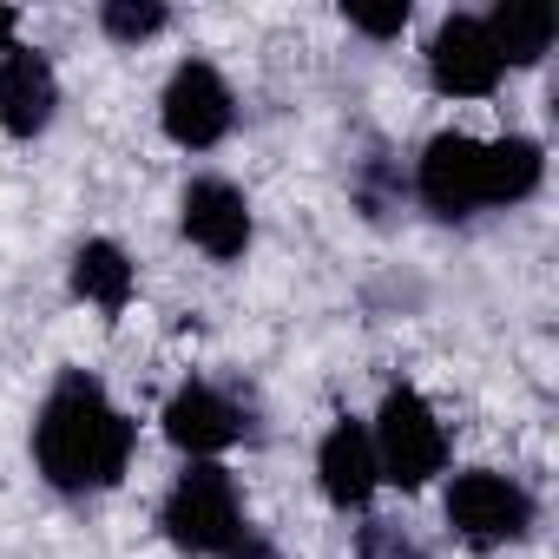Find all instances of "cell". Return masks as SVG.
Instances as JSON below:
<instances>
[{"label": "cell", "instance_id": "2", "mask_svg": "<svg viewBox=\"0 0 559 559\" xmlns=\"http://www.w3.org/2000/svg\"><path fill=\"white\" fill-rule=\"evenodd\" d=\"M158 533L185 559H224L250 533V507H243L237 474L224 461H185L171 474V487L158 493Z\"/></svg>", "mask_w": 559, "mask_h": 559}, {"label": "cell", "instance_id": "10", "mask_svg": "<svg viewBox=\"0 0 559 559\" xmlns=\"http://www.w3.org/2000/svg\"><path fill=\"white\" fill-rule=\"evenodd\" d=\"M317 493L336 507V513H369L376 493H382V474H376V448H369V421L362 415H336L317 441Z\"/></svg>", "mask_w": 559, "mask_h": 559}, {"label": "cell", "instance_id": "12", "mask_svg": "<svg viewBox=\"0 0 559 559\" xmlns=\"http://www.w3.org/2000/svg\"><path fill=\"white\" fill-rule=\"evenodd\" d=\"M67 290L86 310H99V323H119L139 304V263L119 237H80L67 257Z\"/></svg>", "mask_w": 559, "mask_h": 559}, {"label": "cell", "instance_id": "7", "mask_svg": "<svg viewBox=\"0 0 559 559\" xmlns=\"http://www.w3.org/2000/svg\"><path fill=\"white\" fill-rule=\"evenodd\" d=\"M158 428H165V441H171L185 461H224L230 448H243V441L257 435L250 408H243L224 382H211V376H185V382L165 395Z\"/></svg>", "mask_w": 559, "mask_h": 559}, {"label": "cell", "instance_id": "17", "mask_svg": "<svg viewBox=\"0 0 559 559\" xmlns=\"http://www.w3.org/2000/svg\"><path fill=\"white\" fill-rule=\"evenodd\" d=\"M356 559H435L428 552V539L415 533V526H402V520H382V513H362V526H356V546H349Z\"/></svg>", "mask_w": 559, "mask_h": 559}, {"label": "cell", "instance_id": "14", "mask_svg": "<svg viewBox=\"0 0 559 559\" xmlns=\"http://www.w3.org/2000/svg\"><path fill=\"white\" fill-rule=\"evenodd\" d=\"M546 185V145L533 132L487 139V211H520Z\"/></svg>", "mask_w": 559, "mask_h": 559}, {"label": "cell", "instance_id": "9", "mask_svg": "<svg viewBox=\"0 0 559 559\" xmlns=\"http://www.w3.org/2000/svg\"><path fill=\"white\" fill-rule=\"evenodd\" d=\"M507 80L480 14H448L435 34H428V86L441 99H493Z\"/></svg>", "mask_w": 559, "mask_h": 559}, {"label": "cell", "instance_id": "18", "mask_svg": "<svg viewBox=\"0 0 559 559\" xmlns=\"http://www.w3.org/2000/svg\"><path fill=\"white\" fill-rule=\"evenodd\" d=\"M408 21H415L408 0H389V8H343V27H349V34H362V40H376V47L402 40V34H408Z\"/></svg>", "mask_w": 559, "mask_h": 559}, {"label": "cell", "instance_id": "1", "mask_svg": "<svg viewBox=\"0 0 559 559\" xmlns=\"http://www.w3.org/2000/svg\"><path fill=\"white\" fill-rule=\"evenodd\" d=\"M27 454H34V474L67 500L112 493L132 474L139 421L132 408H119V395L93 369H60L27 421Z\"/></svg>", "mask_w": 559, "mask_h": 559}, {"label": "cell", "instance_id": "16", "mask_svg": "<svg viewBox=\"0 0 559 559\" xmlns=\"http://www.w3.org/2000/svg\"><path fill=\"white\" fill-rule=\"evenodd\" d=\"M349 198H356V211H362L369 224H389V217L402 211V198H408V178H402V165H389V158H362L356 178H349Z\"/></svg>", "mask_w": 559, "mask_h": 559}, {"label": "cell", "instance_id": "3", "mask_svg": "<svg viewBox=\"0 0 559 559\" xmlns=\"http://www.w3.org/2000/svg\"><path fill=\"white\" fill-rule=\"evenodd\" d=\"M369 448H376V474L382 487H402V493H421L448 474V421L441 408L415 389V382H389L376 415H369Z\"/></svg>", "mask_w": 559, "mask_h": 559}, {"label": "cell", "instance_id": "8", "mask_svg": "<svg viewBox=\"0 0 559 559\" xmlns=\"http://www.w3.org/2000/svg\"><path fill=\"white\" fill-rule=\"evenodd\" d=\"M178 230L191 250H204L211 263H243L250 243H257V211H250V191L224 171H198L185 178L178 191Z\"/></svg>", "mask_w": 559, "mask_h": 559}, {"label": "cell", "instance_id": "11", "mask_svg": "<svg viewBox=\"0 0 559 559\" xmlns=\"http://www.w3.org/2000/svg\"><path fill=\"white\" fill-rule=\"evenodd\" d=\"M53 119H60V73H53V60L40 47H27V40L8 47L0 53V132L34 145V139L53 132Z\"/></svg>", "mask_w": 559, "mask_h": 559}, {"label": "cell", "instance_id": "6", "mask_svg": "<svg viewBox=\"0 0 559 559\" xmlns=\"http://www.w3.org/2000/svg\"><path fill=\"white\" fill-rule=\"evenodd\" d=\"M408 198L441 217V224H467L487 211V139L474 132H435L408 171Z\"/></svg>", "mask_w": 559, "mask_h": 559}, {"label": "cell", "instance_id": "5", "mask_svg": "<svg viewBox=\"0 0 559 559\" xmlns=\"http://www.w3.org/2000/svg\"><path fill=\"white\" fill-rule=\"evenodd\" d=\"M158 126L178 152H217L237 126V93H230L224 67L204 53H185L158 86Z\"/></svg>", "mask_w": 559, "mask_h": 559}, {"label": "cell", "instance_id": "15", "mask_svg": "<svg viewBox=\"0 0 559 559\" xmlns=\"http://www.w3.org/2000/svg\"><path fill=\"white\" fill-rule=\"evenodd\" d=\"M99 34L112 40V47H145V40H158L165 27H171V8H158V0H99Z\"/></svg>", "mask_w": 559, "mask_h": 559}, {"label": "cell", "instance_id": "19", "mask_svg": "<svg viewBox=\"0 0 559 559\" xmlns=\"http://www.w3.org/2000/svg\"><path fill=\"white\" fill-rule=\"evenodd\" d=\"M224 559H290V552H284V546H276L270 533H257V526H250V533H243V539H237V546H230Z\"/></svg>", "mask_w": 559, "mask_h": 559}, {"label": "cell", "instance_id": "13", "mask_svg": "<svg viewBox=\"0 0 559 559\" xmlns=\"http://www.w3.org/2000/svg\"><path fill=\"white\" fill-rule=\"evenodd\" d=\"M480 27H487V40H493L507 73L513 67H539L552 53V40H559V14L546 8V0H493V8L480 14Z\"/></svg>", "mask_w": 559, "mask_h": 559}, {"label": "cell", "instance_id": "20", "mask_svg": "<svg viewBox=\"0 0 559 559\" xmlns=\"http://www.w3.org/2000/svg\"><path fill=\"white\" fill-rule=\"evenodd\" d=\"M21 47V8H0V53Z\"/></svg>", "mask_w": 559, "mask_h": 559}, {"label": "cell", "instance_id": "4", "mask_svg": "<svg viewBox=\"0 0 559 559\" xmlns=\"http://www.w3.org/2000/svg\"><path fill=\"white\" fill-rule=\"evenodd\" d=\"M441 520L461 546L474 552H500V546H526L539 526V500L520 474L500 467H454L441 487Z\"/></svg>", "mask_w": 559, "mask_h": 559}]
</instances>
